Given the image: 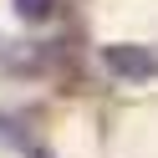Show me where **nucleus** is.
Returning a JSON list of instances; mask_svg holds the SVG:
<instances>
[{
    "label": "nucleus",
    "mask_w": 158,
    "mask_h": 158,
    "mask_svg": "<svg viewBox=\"0 0 158 158\" xmlns=\"http://www.w3.org/2000/svg\"><path fill=\"white\" fill-rule=\"evenodd\" d=\"M51 5H56V0H15V10H21L26 21H46V15H51Z\"/></svg>",
    "instance_id": "obj_2"
},
{
    "label": "nucleus",
    "mask_w": 158,
    "mask_h": 158,
    "mask_svg": "<svg viewBox=\"0 0 158 158\" xmlns=\"http://www.w3.org/2000/svg\"><path fill=\"white\" fill-rule=\"evenodd\" d=\"M107 66L127 82H143V77H153V51L148 46H107Z\"/></svg>",
    "instance_id": "obj_1"
}]
</instances>
